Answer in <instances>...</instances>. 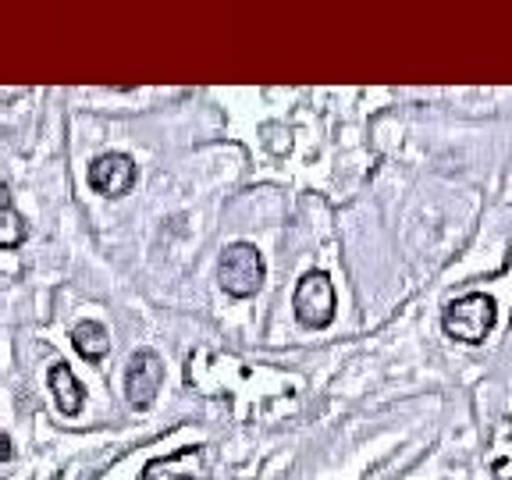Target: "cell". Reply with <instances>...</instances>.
Segmentation results:
<instances>
[{"label": "cell", "instance_id": "6da1fadb", "mask_svg": "<svg viewBox=\"0 0 512 480\" xmlns=\"http://www.w3.org/2000/svg\"><path fill=\"white\" fill-rule=\"evenodd\" d=\"M495 317H498L495 299L484 296V292H470V296H459L445 306L441 328H445V335L456 338V342L480 345L491 335V328H495Z\"/></svg>", "mask_w": 512, "mask_h": 480}, {"label": "cell", "instance_id": "7a4b0ae2", "mask_svg": "<svg viewBox=\"0 0 512 480\" xmlns=\"http://www.w3.org/2000/svg\"><path fill=\"white\" fill-rule=\"evenodd\" d=\"M217 278H221V288L228 292V296L249 299L260 292V285H264L267 264L256 246H249V242H232L228 249H221Z\"/></svg>", "mask_w": 512, "mask_h": 480}, {"label": "cell", "instance_id": "3957f363", "mask_svg": "<svg viewBox=\"0 0 512 480\" xmlns=\"http://www.w3.org/2000/svg\"><path fill=\"white\" fill-rule=\"evenodd\" d=\"M335 285L324 271H310L299 278L296 296H292V310L303 328H328L335 320Z\"/></svg>", "mask_w": 512, "mask_h": 480}, {"label": "cell", "instance_id": "277c9868", "mask_svg": "<svg viewBox=\"0 0 512 480\" xmlns=\"http://www.w3.org/2000/svg\"><path fill=\"white\" fill-rule=\"evenodd\" d=\"M160 377H164V363L153 349H139L132 352L125 370V399L132 409H150L153 395L160 388Z\"/></svg>", "mask_w": 512, "mask_h": 480}, {"label": "cell", "instance_id": "5b68a950", "mask_svg": "<svg viewBox=\"0 0 512 480\" xmlns=\"http://www.w3.org/2000/svg\"><path fill=\"white\" fill-rule=\"evenodd\" d=\"M89 185L100 196H125L136 185V160L128 153H104L89 164Z\"/></svg>", "mask_w": 512, "mask_h": 480}, {"label": "cell", "instance_id": "8992f818", "mask_svg": "<svg viewBox=\"0 0 512 480\" xmlns=\"http://www.w3.org/2000/svg\"><path fill=\"white\" fill-rule=\"evenodd\" d=\"M143 480H207V448L189 445L175 456L153 459Z\"/></svg>", "mask_w": 512, "mask_h": 480}, {"label": "cell", "instance_id": "52a82bcc", "mask_svg": "<svg viewBox=\"0 0 512 480\" xmlns=\"http://www.w3.org/2000/svg\"><path fill=\"white\" fill-rule=\"evenodd\" d=\"M50 392H54V402L57 409H61L64 416H75L82 409V399H86V392H82V384L75 381L72 367L68 363L57 360L54 367H50Z\"/></svg>", "mask_w": 512, "mask_h": 480}, {"label": "cell", "instance_id": "ba28073f", "mask_svg": "<svg viewBox=\"0 0 512 480\" xmlns=\"http://www.w3.org/2000/svg\"><path fill=\"white\" fill-rule=\"evenodd\" d=\"M72 345L86 363H100L107 352H111V335H107L104 324L82 320V324H75V331H72Z\"/></svg>", "mask_w": 512, "mask_h": 480}, {"label": "cell", "instance_id": "9c48e42d", "mask_svg": "<svg viewBox=\"0 0 512 480\" xmlns=\"http://www.w3.org/2000/svg\"><path fill=\"white\" fill-rule=\"evenodd\" d=\"M25 239H29V228L11 203L8 185H0V249H18Z\"/></svg>", "mask_w": 512, "mask_h": 480}, {"label": "cell", "instance_id": "30bf717a", "mask_svg": "<svg viewBox=\"0 0 512 480\" xmlns=\"http://www.w3.org/2000/svg\"><path fill=\"white\" fill-rule=\"evenodd\" d=\"M11 456V441H8V434H0V463Z\"/></svg>", "mask_w": 512, "mask_h": 480}]
</instances>
